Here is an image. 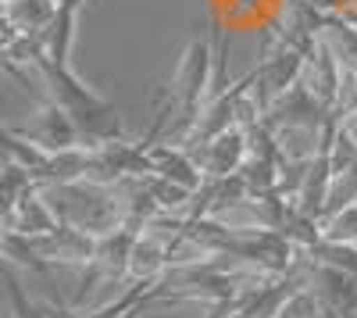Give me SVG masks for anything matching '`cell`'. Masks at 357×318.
<instances>
[{"label": "cell", "mask_w": 357, "mask_h": 318, "mask_svg": "<svg viewBox=\"0 0 357 318\" xmlns=\"http://www.w3.org/2000/svg\"><path fill=\"white\" fill-rule=\"evenodd\" d=\"M211 47H207L204 36H193V43L186 47L183 61H178V72L172 79V104H175V136L168 143H190L197 122H200V104H204V93L211 86Z\"/></svg>", "instance_id": "6da1fadb"}, {"label": "cell", "mask_w": 357, "mask_h": 318, "mask_svg": "<svg viewBox=\"0 0 357 318\" xmlns=\"http://www.w3.org/2000/svg\"><path fill=\"white\" fill-rule=\"evenodd\" d=\"M197 158V165L204 168L207 179H222V176H232V172H243L247 158H250V139H247V129L236 126L215 139L200 143V147L190 151Z\"/></svg>", "instance_id": "7a4b0ae2"}, {"label": "cell", "mask_w": 357, "mask_h": 318, "mask_svg": "<svg viewBox=\"0 0 357 318\" xmlns=\"http://www.w3.org/2000/svg\"><path fill=\"white\" fill-rule=\"evenodd\" d=\"M151 176H161L168 183H178L186 190H200L207 183L204 168L197 165V158L190 154V147H175V143H154L151 147Z\"/></svg>", "instance_id": "3957f363"}, {"label": "cell", "mask_w": 357, "mask_h": 318, "mask_svg": "<svg viewBox=\"0 0 357 318\" xmlns=\"http://www.w3.org/2000/svg\"><path fill=\"white\" fill-rule=\"evenodd\" d=\"M321 233L329 236V240H336V243H354L357 247V200L325 218L321 222Z\"/></svg>", "instance_id": "277c9868"}, {"label": "cell", "mask_w": 357, "mask_h": 318, "mask_svg": "<svg viewBox=\"0 0 357 318\" xmlns=\"http://www.w3.org/2000/svg\"><path fill=\"white\" fill-rule=\"evenodd\" d=\"M4 279H8V301H11V308H15L18 318H54L47 304H33V301L25 297L22 282L15 275V265H8V262H4Z\"/></svg>", "instance_id": "5b68a950"}]
</instances>
